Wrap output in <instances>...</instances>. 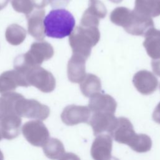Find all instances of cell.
I'll return each mask as SVG.
<instances>
[{"instance_id": "20", "label": "cell", "mask_w": 160, "mask_h": 160, "mask_svg": "<svg viewBox=\"0 0 160 160\" xmlns=\"http://www.w3.org/2000/svg\"><path fill=\"white\" fill-rule=\"evenodd\" d=\"M129 146L137 152H146L151 149L152 141L151 138L145 134H136Z\"/></svg>"}, {"instance_id": "7", "label": "cell", "mask_w": 160, "mask_h": 160, "mask_svg": "<svg viewBox=\"0 0 160 160\" xmlns=\"http://www.w3.org/2000/svg\"><path fill=\"white\" fill-rule=\"evenodd\" d=\"M91 111L88 106L71 104L66 106L61 114L62 121L68 126L88 123Z\"/></svg>"}, {"instance_id": "1", "label": "cell", "mask_w": 160, "mask_h": 160, "mask_svg": "<svg viewBox=\"0 0 160 160\" xmlns=\"http://www.w3.org/2000/svg\"><path fill=\"white\" fill-rule=\"evenodd\" d=\"M111 21L122 27L129 34L134 36H144L154 27L151 18L142 15L126 7H118L110 14Z\"/></svg>"}, {"instance_id": "19", "label": "cell", "mask_w": 160, "mask_h": 160, "mask_svg": "<svg viewBox=\"0 0 160 160\" xmlns=\"http://www.w3.org/2000/svg\"><path fill=\"white\" fill-rule=\"evenodd\" d=\"M44 154L52 160L59 159L64 153L65 149L62 142L56 138H49L42 147Z\"/></svg>"}, {"instance_id": "18", "label": "cell", "mask_w": 160, "mask_h": 160, "mask_svg": "<svg viewBox=\"0 0 160 160\" xmlns=\"http://www.w3.org/2000/svg\"><path fill=\"white\" fill-rule=\"evenodd\" d=\"M44 11L34 12L28 18V29L29 34L38 39H42L44 37L43 25V16Z\"/></svg>"}, {"instance_id": "2", "label": "cell", "mask_w": 160, "mask_h": 160, "mask_svg": "<svg viewBox=\"0 0 160 160\" xmlns=\"http://www.w3.org/2000/svg\"><path fill=\"white\" fill-rule=\"evenodd\" d=\"M75 24L73 15L68 10L53 9L43 19L44 34L50 38L62 39L71 34Z\"/></svg>"}, {"instance_id": "8", "label": "cell", "mask_w": 160, "mask_h": 160, "mask_svg": "<svg viewBox=\"0 0 160 160\" xmlns=\"http://www.w3.org/2000/svg\"><path fill=\"white\" fill-rule=\"evenodd\" d=\"M117 122L118 118L114 114L107 112H93L88 121V124L92 128L94 136H98L104 132H107L110 135Z\"/></svg>"}, {"instance_id": "16", "label": "cell", "mask_w": 160, "mask_h": 160, "mask_svg": "<svg viewBox=\"0 0 160 160\" xmlns=\"http://www.w3.org/2000/svg\"><path fill=\"white\" fill-rule=\"evenodd\" d=\"M133 10L151 18L159 16H160V0H135Z\"/></svg>"}, {"instance_id": "21", "label": "cell", "mask_w": 160, "mask_h": 160, "mask_svg": "<svg viewBox=\"0 0 160 160\" xmlns=\"http://www.w3.org/2000/svg\"><path fill=\"white\" fill-rule=\"evenodd\" d=\"M70 0H51V6L54 8L63 9L62 8L66 7Z\"/></svg>"}, {"instance_id": "6", "label": "cell", "mask_w": 160, "mask_h": 160, "mask_svg": "<svg viewBox=\"0 0 160 160\" xmlns=\"http://www.w3.org/2000/svg\"><path fill=\"white\" fill-rule=\"evenodd\" d=\"M107 9L99 0H89L88 8L84 12L80 25L88 27H98L99 21L106 17Z\"/></svg>"}, {"instance_id": "28", "label": "cell", "mask_w": 160, "mask_h": 160, "mask_svg": "<svg viewBox=\"0 0 160 160\" xmlns=\"http://www.w3.org/2000/svg\"><path fill=\"white\" fill-rule=\"evenodd\" d=\"M112 160H119L118 159H117L116 158H115V157H113V158L112 159Z\"/></svg>"}, {"instance_id": "15", "label": "cell", "mask_w": 160, "mask_h": 160, "mask_svg": "<svg viewBox=\"0 0 160 160\" xmlns=\"http://www.w3.org/2000/svg\"><path fill=\"white\" fill-rule=\"evenodd\" d=\"M144 36L143 46L148 56L152 59L160 58V30L151 28Z\"/></svg>"}, {"instance_id": "5", "label": "cell", "mask_w": 160, "mask_h": 160, "mask_svg": "<svg viewBox=\"0 0 160 160\" xmlns=\"http://www.w3.org/2000/svg\"><path fill=\"white\" fill-rule=\"evenodd\" d=\"M25 139L32 146L43 147L49 139V132L42 121L34 119L26 122L22 127Z\"/></svg>"}, {"instance_id": "27", "label": "cell", "mask_w": 160, "mask_h": 160, "mask_svg": "<svg viewBox=\"0 0 160 160\" xmlns=\"http://www.w3.org/2000/svg\"><path fill=\"white\" fill-rule=\"evenodd\" d=\"M2 139V134H1V129H0V141Z\"/></svg>"}, {"instance_id": "12", "label": "cell", "mask_w": 160, "mask_h": 160, "mask_svg": "<svg viewBox=\"0 0 160 160\" xmlns=\"http://www.w3.org/2000/svg\"><path fill=\"white\" fill-rule=\"evenodd\" d=\"M88 108L93 112H107L114 114L117 102L110 95L98 92L90 98Z\"/></svg>"}, {"instance_id": "24", "label": "cell", "mask_w": 160, "mask_h": 160, "mask_svg": "<svg viewBox=\"0 0 160 160\" xmlns=\"http://www.w3.org/2000/svg\"><path fill=\"white\" fill-rule=\"evenodd\" d=\"M152 117L153 120L156 122L160 124V102L158 103V104L156 106V108L154 109Z\"/></svg>"}, {"instance_id": "17", "label": "cell", "mask_w": 160, "mask_h": 160, "mask_svg": "<svg viewBox=\"0 0 160 160\" xmlns=\"http://www.w3.org/2000/svg\"><path fill=\"white\" fill-rule=\"evenodd\" d=\"M80 89L84 96L91 98L101 91V80L95 74H86L80 82Z\"/></svg>"}, {"instance_id": "4", "label": "cell", "mask_w": 160, "mask_h": 160, "mask_svg": "<svg viewBox=\"0 0 160 160\" xmlns=\"http://www.w3.org/2000/svg\"><path fill=\"white\" fill-rule=\"evenodd\" d=\"M16 112L20 117L42 121L48 118L50 109L36 100L26 99L22 96L16 102Z\"/></svg>"}, {"instance_id": "26", "label": "cell", "mask_w": 160, "mask_h": 160, "mask_svg": "<svg viewBox=\"0 0 160 160\" xmlns=\"http://www.w3.org/2000/svg\"><path fill=\"white\" fill-rule=\"evenodd\" d=\"M0 160H4V156L1 150H0Z\"/></svg>"}, {"instance_id": "22", "label": "cell", "mask_w": 160, "mask_h": 160, "mask_svg": "<svg viewBox=\"0 0 160 160\" xmlns=\"http://www.w3.org/2000/svg\"><path fill=\"white\" fill-rule=\"evenodd\" d=\"M151 66L154 74L160 76V58L152 59L151 61Z\"/></svg>"}, {"instance_id": "23", "label": "cell", "mask_w": 160, "mask_h": 160, "mask_svg": "<svg viewBox=\"0 0 160 160\" xmlns=\"http://www.w3.org/2000/svg\"><path fill=\"white\" fill-rule=\"evenodd\" d=\"M58 160H81V159L74 153L65 152Z\"/></svg>"}, {"instance_id": "29", "label": "cell", "mask_w": 160, "mask_h": 160, "mask_svg": "<svg viewBox=\"0 0 160 160\" xmlns=\"http://www.w3.org/2000/svg\"><path fill=\"white\" fill-rule=\"evenodd\" d=\"M159 88H160V86H159Z\"/></svg>"}, {"instance_id": "25", "label": "cell", "mask_w": 160, "mask_h": 160, "mask_svg": "<svg viewBox=\"0 0 160 160\" xmlns=\"http://www.w3.org/2000/svg\"><path fill=\"white\" fill-rule=\"evenodd\" d=\"M110 1H111L112 2H114V3H119L121 2L122 0H109Z\"/></svg>"}, {"instance_id": "3", "label": "cell", "mask_w": 160, "mask_h": 160, "mask_svg": "<svg viewBox=\"0 0 160 160\" xmlns=\"http://www.w3.org/2000/svg\"><path fill=\"white\" fill-rule=\"evenodd\" d=\"M100 39V32L97 27L79 25L75 28L69 35V42L73 53L81 54L88 58L91 49Z\"/></svg>"}, {"instance_id": "11", "label": "cell", "mask_w": 160, "mask_h": 160, "mask_svg": "<svg viewBox=\"0 0 160 160\" xmlns=\"http://www.w3.org/2000/svg\"><path fill=\"white\" fill-rule=\"evenodd\" d=\"M136 135L131 122L126 118H118L117 124L110 136L118 142L129 145Z\"/></svg>"}, {"instance_id": "10", "label": "cell", "mask_w": 160, "mask_h": 160, "mask_svg": "<svg viewBox=\"0 0 160 160\" xmlns=\"http://www.w3.org/2000/svg\"><path fill=\"white\" fill-rule=\"evenodd\" d=\"M132 82L136 89L143 95H149L158 88V80L154 74L147 70H141L133 76Z\"/></svg>"}, {"instance_id": "9", "label": "cell", "mask_w": 160, "mask_h": 160, "mask_svg": "<svg viewBox=\"0 0 160 160\" xmlns=\"http://www.w3.org/2000/svg\"><path fill=\"white\" fill-rule=\"evenodd\" d=\"M112 148V137L109 134H99L92 144L91 157L94 160H112L113 158L111 154Z\"/></svg>"}, {"instance_id": "13", "label": "cell", "mask_w": 160, "mask_h": 160, "mask_svg": "<svg viewBox=\"0 0 160 160\" xmlns=\"http://www.w3.org/2000/svg\"><path fill=\"white\" fill-rule=\"evenodd\" d=\"M83 56L73 53L68 64V76L74 83H80L86 76V61Z\"/></svg>"}, {"instance_id": "14", "label": "cell", "mask_w": 160, "mask_h": 160, "mask_svg": "<svg viewBox=\"0 0 160 160\" xmlns=\"http://www.w3.org/2000/svg\"><path fill=\"white\" fill-rule=\"evenodd\" d=\"M22 120L17 114H9L0 120V129L2 138L11 140L20 133Z\"/></svg>"}]
</instances>
